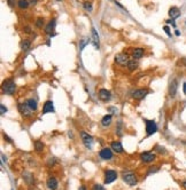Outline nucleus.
<instances>
[{
  "label": "nucleus",
  "mask_w": 186,
  "mask_h": 190,
  "mask_svg": "<svg viewBox=\"0 0 186 190\" xmlns=\"http://www.w3.org/2000/svg\"><path fill=\"white\" fill-rule=\"evenodd\" d=\"M15 89H16V85L12 79H8L2 84V91L7 95H13L15 93Z\"/></svg>",
  "instance_id": "f257e3e1"
},
{
  "label": "nucleus",
  "mask_w": 186,
  "mask_h": 190,
  "mask_svg": "<svg viewBox=\"0 0 186 190\" xmlns=\"http://www.w3.org/2000/svg\"><path fill=\"white\" fill-rule=\"evenodd\" d=\"M122 178H123V181L127 184H129V185H131V187L136 185L137 182H138L136 174L132 172H124L122 174Z\"/></svg>",
  "instance_id": "f03ea898"
},
{
  "label": "nucleus",
  "mask_w": 186,
  "mask_h": 190,
  "mask_svg": "<svg viewBox=\"0 0 186 190\" xmlns=\"http://www.w3.org/2000/svg\"><path fill=\"white\" fill-rule=\"evenodd\" d=\"M81 138H82V142H83V144L85 145V148H87V149H92L93 143H94L92 136H91L88 133L85 132V131H82Z\"/></svg>",
  "instance_id": "7ed1b4c3"
},
{
  "label": "nucleus",
  "mask_w": 186,
  "mask_h": 190,
  "mask_svg": "<svg viewBox=\"0 0 186 190\" xmlns=\"http://www.w3.org/2000/svg\"><path fill=\"white\" fill-rule=\"evenodd\" d=\"M139 158L143 163L148 164V163H153V161L156 159V155L154 152H152V151H145V152L140 154Z\"/></svg>",
  "instance_id": "20e7f679"
},
{
  "label": "nucleus",
  "mask_w": 186,
  "mask_h": 190,
  "mask_svg": "<svg viewBox=\"0 0 186 190\" xmlns=\"http://www.w3.org/2000/svg\"><path fill=\"white\" fill-rule=\"evenodd\" d=\"M146 124V134L147 136H151L153 134H155L157 132V125L154 120H145Z\"/></svg>",
  "instance_id": "39448f33"
},
{
  "label": "nucleus",
  "mask_w": 186,
  "mask_h": 190,
  "mask_svg": "<svg viewBox=\"0 0 186 190\" xmlns=\"http://www.w3.org/2000/svg\"><path fill=\"white\" fill-rule=\"evenodd\" d=\"M117 179V173L114 170H107L105 172V183L109 184Z\"/></svg>",
  "instance_id": "423d86ee"
},
{
  "label": "nucleus",
  "mask_w": 186,
  "mask_h": 190,
  "mask_svg": "<svg viewBox=\"0 0 186 190\" xmlns=\"http://www.w3.org/2000/svg\"><path fill=\"white\" fill-rule=\"evenodd\" d=\"M129 61L130 60H129L128 54H125V53H120L115 56V62L120 65H128Z\"/></svg>",
  "instance_id": "0eeeda50"
},
{
  "label": "nucleus",
  "mask_w": 186,
  "mask_h": 190,
  "mask_svg": "<svg viewBox=\"0 0 186 190\" xmlns=\"http://www.w3.org/2000/svg\"><path fill=\"white\" fill-rule=\"evenodd\" d=\"M99 156L101 159H104V160H109L113 158V150L111 148H104V149L100 150L99 152Z\"/></svg>",
  "instance_id": "6e6552de"
},
{
  "label": "nucleus",
  "mask_w": 186,
  "mask_h": 190,
  "mask_svg": "<svg viewBox=\"0 0 186 190\" xmlns=\"http://www.w3.org/2000/svg\"><path fill=\"white\" fill-rule=\"evenodd\" d=\"M177 89H178V81H177V79H174V80H171L170 85H169V95L171 98H176Z\"/></svg>",
  "instance_id": "1a4fd4ad"
},
{
  "label": "nucleus",
  "mask_w": 186,
  "mask_h": 190,
  "mask_svg": "<svg viewBox=\"0 0 186 190\" xmlns=\"http://www.w3.org/2000/svg\"><path fill=\"white\" fill-rule=\"evenodd\" d=\"M18 108V111H20L24 117H30V116H31V112H34V111L28 107L27 103H20Z\"/></svg>",
  "instance_id": "9d476101"
},
{
  "label": "nucleus",
  "mask_w": 186,
  "mask_h": 190,
  "mask_svg": "<svg viewBox=\"0 0 186 190\" xmlns=\"http://www.w3.org/2000/svg\"><path fill=\"white\" fill-rule=\"evenodd\" d=\"M46 184H47V188L50 190H56L59 187V182L55 176H50V178L47 179Z\"/></svg>",
  "instance_id": "9b49d317"
},
{
  "label": "nucleus",
  "mask_w": 186,
  "mask_h": 190,
  "mask_svg": "<svg viewBox=\"0 0 186 190\" xmlns=\"http://www.w3.org/2000/svg\"><path fill=\"white\" fill-rule=\"evenodd\" d=\"M91 32H92V42H93V46L95 49H99L100 48V39H99V35H98V32H97V30L92 28L91 30Z\"/></svg>",
  "instance_id": "f8f14e48"
},
{
  "label": "nucleus",
  "mask_w": 186,
  "mask_h": 190,
  "mask_svg": "<svg viewBox=\"0 0 186 190\" xmlns=\"http://www.w3.org/2000/svg\"><path fill=\"white\" fill-rule=\"evenodd\" d=\"M111 98V94L109 91H107L106 88H101L99 91V98L101 101H104V102H107V101H109Z\"/></svg>",
  "instance_id": "ddd939ff"
},
{
  "label": "nucleus",
  "mask_w": 186,
  "mask_h": 190,
  "mask_svg": "<svg viewBox=\"0 0 186 190\" xmlns=\"http://www.w3.org/2000/svg\"><path fill=\"white\" fill-rule=\"evenodd\" d=\"M148 94V89H137L132 93V98L134 100H141Z\"/></svg>",
  "instance_id": "4468645a"
},
{
  "label": "nucleus",
  "mask_w": 186,
  "mask_h": 190,
  "mask_svg": "<svg viewBox=\"0 0 186 190\" xmlns=\"http://www.w3.org/2000/svg\"><path fill=\"white\" fill-rule=\"evenodd\" d=\"M111 150H113L114 152H116V154H122L123 151H124L122 143H121L120 141H114V142H111Z\"/></svg>",
  "instance_id": "2eb2a0df"
},
{
  "label": "nucleus",
  "mask_w": 186,
  "mask_h": 190,
  "mask_svg": "<svg viewBox=\"0 0 186 190\" xmlns=\"http://www.w3.org/2000/svg\"><path fill=\"white\" fill-rule=\"evenodd\" d=\"M169 16L171 17V20H176V18H178L180 16V9L178 7H171L170 9H169Z\"/></svg>",
  "instance_id": "dca6fc26"
},
{
  "label": "nucleus",
  "mask_w": 186,
  "mask_h": 190,
  "mask_svg": "<svg viewBox=\"0 0 186 190\" xmlns=\"http://www.w3.org/2000/svg\"><path fill=\"white\" fill-rule=\"evenodd\" d=\"M54 111V105H53L52 101H46L44 103V108H43V114H48V112H53Z\"/></svg>",
  "instance_id": "f3484780"
},
{
  "label": "nucleus",
  "mask_w": 186,
  "mask_h": 190,
  "mask_svg": "<svg viewBox=\"0 0 186 190\" xmlns=\"http://www.w3.org/2000/svg\"><path fill=\"white\" fill-rule=\"evenodd\" d=\"M55 25H56V21H55V20H51V21L48 22V24H47L46 28H45V32H46L47 35L53 36L52 35V31L54 30Z\"/></svg>",
  "instance_id": "a211bd4d"
},
{
  "label": "nucleus",
  "mask_w": 186,
  "mask_h": 190,
  "mask_svg": "<svg viewBox=\"0 0 186 190\" xmlns=\"http://www.w3.org/2000/svg\"><path fill=\"white\" fill-rule=\"evenodd\" d=\"M111 120H113V117H111V115H106V116H104V117H102V119H101V125H102V127L111 126Z\"/></svg>",
  "instance_id": "6ab92c4d"
},
{
  "label": "nucleus",
  "mask_w": 186,
  "mask_h": 190,
  "mask_svg": "<svg viewBox=\"0 0 186 190\" xmlns=\"http://www.w3.org/2000/svg\"><path fill=\"white\" fill-rule=\"evenodd\" d=\"M144 55V49L143 48H134L133 53H132V56H133L134 60H139V58H143Z\"/></svg>",
  "instance_id": "aec40b11"
},
{
  "label": "nucleus",
  "mask_w": 186,
  "mask_h": 190,
  "mask_svg": "<svg viewBox=\"0 0 186 190\" xmlns=\"http://www.w3.org/2000/svg\"><path fill=\"white\" fill-rule=\"evenodd\" d=\"M25 103L28 104V107H29V108L32 110V111H36V110H37V108H38L37 101H36V100H34V98H29V100H27V101H25Z\"/></svg>",
  "instance_id": "412c9836"
},
{
  "label": "nucleus",
  "mask_w": 186,
  "mask_h": 190,
  "mask_svg": "<svg viewBox=\"0 0 186 190\" xmlns=\"http://www.w3.org/2000/svg\"><path fill=\"white\" fill-rule=\"evenodd\" d=\"M127 68H128L130 71H133V70H136L137 68H138V60H130L129 61L128 65H127Z\"/></svg>",
  "instance_id": "4be33fe9"
},
{
  "label": "nucleus",
  "mask_w": 186,
  "mask_h": 190,
  "mask_svg": "<svg viewBox=\"0 0 186 190\" xmlns=\"http://www.w3.org/2000/svg\"><path fill=\"white\" fill-rule=\"evenodd\" d=\"M30 5V1L28 0H18V8H21V9H27Z\"/></svg>",
  "instance_id": "5701e85b"
},
{
  "label": "nucleus",
  "mask_w": 186,
  "mask_h": 190,
  "mask_svg": "<svg viewBox=\"0 0 186 190\" xmlns=\"http://www.w3.org/2000/svg\"><path fill=\"white\" fill-rule=\"evenodd\" d=\"M35 150L37 151V152H41V151H44V143L43 142H40L39 140H37V141H35Z\"/></svg>",
  "instance_id": "b1692460"
},
{
  "label": "nucleus",
  "mask_w": 186,
  "mask_h": 190,
  "mask_svg": "<svg viewBox=\"0 0 186 190\" xmlns=\"http://www.w3.org/2000/svg\"><path fill=\"white\" fill-rule=\"evenodd\" d=\"M31 46V41L28 40V39H25V40L22 41V44H21V48L23 49V51H28Z\"/></svg>",
  "instance_id": "393cba45"
},
{
  "label": "nucleus",
  "mask_w": 186,
  "mask_h": 190,
  "mask_svg": "<svg viewBox=\"0 0 186 190\" xmlns=\"http://www.w3.org/2000/svg\"><path fill=\"white\" fill-rule=\"evenodd\" d=\"M83 6H84V8H85V11H87L88 13L93 11L92 4H91V2H88V1H85V2L83 4Z\"/></svg>",
  "instance_id": "a878e982"
},
{
  "label": "nucleus",
  "mask_w": 186,
  "mask_h": 190,
  "mask_svg": "<svg viewBox=\"0 0 186 190\" xmlns=\"http://www.w3.org/2000/svg\"><path fill=\"white\" fill-rule=\"evenodd\" d=\"M44 18L43 17H39V18H37V21H36V26L37 28H39V29H41L43 26H44Z\"/></svg>",
  "instance_id": "bb28decb"
},
{
  "label": "nucleus",
  "mask_w": 186,
  "mask_h": 190,
  "mask_svg": "<svg viewBox=\"0 0 186 190\" xmlns=\"http://www.w3.org/2000/svg\"><path fill=\"white\" fill-rule=\"evenodd\" d=\"M159 170H160V167H159V166L149 167V170H148V172H147V175H151V174H153V173H156Z\"/></svg>",
  "instance_id": "cd10ccee"
},
{
  "label": "nucleus",
  "mask_w": 186,
  "mask_h": 190,
  "mask_svg": "<svg viewBox=\"0 0 186 190\" xmlns=\"http://www.w3.org/2000/svg\"><path fill=\"white\" fill-rule=\"evenodd\" d=\"M155 149H157L156 151L159 152V154H163V155H165V154H167V150H165V148H163V147H160V145H157Z\"/></svg>",
  "instance_id": "c85d7f7f"
},
{
  "label": "nucleus",
  "mask_w": 186,
  "mask_h": 190,
  "mask_svg": "<svg viewBox=\"0 0 186 190\" xmlns=\"http://www.w3.org/2000/svg\"><path fill=\"white\" fill-rule=\"evenodd\" d=\"M92 190H106L105 187H102L101 184H94L92 187Z\"/></svg>",
  "instance_id": "c756f323"
},
{
  "label": "nucleus",
  "mask_w": 186,
  "mask_h": 190,
  "mask_svg": "<svg viewBox=\"0 0 186 190\" xmlns=\"http://www.w3.org/2000/svg\"><path fill=\"white\" fill-rule=\"evenodd\" d=\"M6 112H7V108L4 104H1V105H0V114H1V115H5Z\"/></svg>",
  "instance_id": "7c9ffc66"
},
{
  "label": "nucleus",
  "mask_w": 186,
  "mask_h": 190,
  "mask_svg": "<svg viewBox=\"0 0 186 190\" xmlns=\"http://www.w3.org/2000/svg\"><path fill=\"white\" fill-rule=\"evenodd\" d=\"M86 44H88V39H83V40H81V46H79V48L83 49V48L85 47Z\"/></svg>",
  "instance_id": "2f4dec72"
},
{
  "label": "nucleus",
  "mask_w": 186,
  "mask_h": 190,
  "mask_svg": "<svg viewBox=\"0 0 186 190\" xmlns=\"http://www.w3.org/2000/svg\"><path fill=\"white\" fill-rule=\"evenodd\" d=\"M163 30L165 31V33H167V35H168L169 37H171V32H170V29H169V26H168V25H165V26L163 28Z\"/></svg>",
  "instance_id": "473e14b6"
},
{
  "label": "nucleus",
  "mask_w": 186,
  "mask_h": 190,
  "mask_svg": "<svg viewBox=\"0 0 186 190\" xmlns=\"http://www.w3.org/2000/svg\"><path fill=\"white\" fill-rule=\"evenodd\" d=\"M183 92H184V94L186 95V81L183 84Z\"/></svg>",
  "instance_id": "72a5a7b5"
},
{
  "label": "nucleus",
  "mask_w": 186,
  "mask_h": 190,
  "mask_svg": "<svg viewBox=\"0 0 186 190\" xmlns=\"http://www.w3.org/2000/svg\"><path fill=\"white\" fill-rule=\"evenodd\" d=\"M38 0H30V5H36Z\"/></svg>",
  "instance_id": "f704fd0d"
},
{
  "label": "nucleus",
  "mask_w": 186,
  "mask_h": 190,
  "mask_svg": "<svg viewBox=\"0 0 186 190\" xmlns=\"http://www.w3.org/2000/svg\"><path fill=\"white\" fill-rule=\"evenodd\" d=\"M181 187H183V188H184V189L186 190V180H185V181H183V182H181Z\"/></svg>",
  "instance_id": "c9c22d12"
},
{
  "label": "nucleus",
  "mask_w": 186,
  "mask_h": 190,
  "mask_svg": "<svg viewBox=\"0 0 186 190\" xmlns=\"http://www.w3.org/2000/svg\"><path fill=\"white\" fill-rule=\"evenodd\" d=\"M181 63H183L186 67V58H181Z\"/></svg>",
  "instance_id": "e433bc0d"
},
{
  "label": "nucleus",
  "mask_w": 186,
  "mask_h": 190,
  "mask_svg": "<svg viewBox=\"0 0 186 190\" xmlns=\"http://www.w3.org/2000/svg\"><path fill=\"white\" fill-rule=\"evenodd\" d=\"M24 30H25V32H27V33H30V28H29V26H25V28H24Z\"/></svg>",
  "instance_id": "4c0bfd02"
},
{
  "label": "nucleus",
  "mask_w": 186,
  "mask_h": 190,
  "mask_svg": "<svg viewBox=\"0 0 186 190\" xmlns=\"http://www.w3.org/2000/svg\"><path fill=\"white\" fill-rule=\"evenodd\" d=\"M175 35H176V36H180V32L178 31V30H175Z\"/></svg>",
  "instance_id": "58836bf2"
},
{
  "label": "nucleus",
  "mask_w": 186,
  "mask_h": 190,
  "mask_svg": "<svg viewBox=\"0 0 186 190\" xmlns=\"http://www.w3.org/2000/svg\"><path fill=\"white\" fill-rule=\"evenodd\" d=\"M78 190H86V188H85V185H81V187H79V189Z\"/></svg>",
  "instance_id": "ea45409f"
},
{
  "label": "nucleus",
  "mask_w": 186,
  "mask_h": 190,
  "mask_svg": "<svg viewBox=\"0 0 186 190\" xmlns=\"http://www.w3.org/2000/svg\"><path fill=\"white\" fill-rule=\"evenodd\" d=\"M7 1L9 2V5H11V6H13V5H14V1H13V0H7Z\"/></svg>",
  "instance_id": "a19ab883"
},
{
  "label": "nucleus",
  "mask_w": 186,
  "mask_h": 190,
  "mask_svg": "<svg viewBox=\"0 0 186 190\" xmlns=\"http://www.w3.org/2000/svg\"><path fill=\"white\" fill-rule=\"evenodd\" d=\"M56 1H61V0H56Z\"/></svg>",
  "instance_id": "79ce46f5"
}]
</instances>
